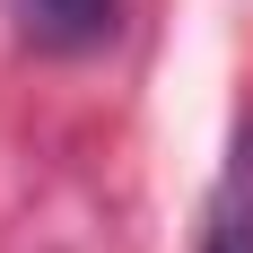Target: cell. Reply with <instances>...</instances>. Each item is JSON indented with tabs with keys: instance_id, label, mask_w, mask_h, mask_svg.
<instances>
[{
	"instance_id": "cell-1",
	"label": "cell",
	"mask_w": 253,
	"mask_h": 253,
	"mask_svg": "<svg viewBox=\"0 0 253 253\" xmlns=\"http://www.w3.org/2000/svg\"><path fill=\"white\" fill-rule=\"evenodd\" d=\"M201 253H253V123H236L218 183L201 201Z\"/></svg>"
},
{
	"instance_id": "cell-2",
	"label": "cell",
	"mask_w": 253,
	"mask_h": 253,
	"mask_svg": "<svg viewBox=\"0 0 253 253\" xmlns=\"http://www.w3.org/2000/svg\"><path fill=\"white\" fill-rule=\"evenodd\" d=\"M18 26L44 52H87L114 35V0H18Z\"/></svg>"
}]
</instances>
